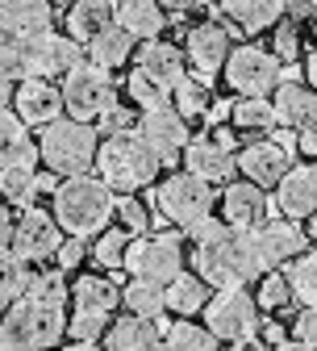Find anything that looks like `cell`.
<instances>
[{"label":"cell","instance_id":"1","mask_svg":"<svg viewBox=\"0 0 317 351\" xmlns=\"http://www.w3.org/2000/svg\"><path fill=\"white\" fill-rule=\"evenodd\" d=\"M192 268L213 289L251 285V280H259L267 272L251 230H238L230 222H213V217H205V222L192 230Z\"/></svg>","mask_w":317,"mask_h":351},{"label":"cell","instance_id":"2","mask_svg":"<svg viewBox=\"0 0 317 351\" xmlns=\"http://www.w3.org/2000/svg\"><path fill=\"white\" fill-rule=\"evenodd\" d=\"M117 209V197L113 189L101 180V176H63V184L55 189V205L51 213L59 217L63 234H79V239H92L109 226V217Z\"/></svg>","mask_w":317,"mask_h":351},{"label":"cell","instance_id":"3","mask_svg":"<svg viewBox=\"0 0 317 351\" xmlns=\"http://www.w3.org/2000/svg\"><path fill=\"white\" fill-rule=\"evenodd\" d=\"M159 167H163L159 151L138 134V130L105 134V143L97 151V176L113 193H142L147 184H155Z\"/></svg>","mask_w":317,"mask_h":351},{"label":"cell","instance_id":"4","mask_svg":"<svg viewBox=\"0 0 317 351\" xmlns=\"http://www.w3.org/2000/svg\"><path fill=\"white\" fill-rule=\"evenodd\" d=\"M97 151H101V134L92 121L59 117L51 125H42L38 155L47 163V171H55V176H79L88 167H97Z\"/></svg>","mask_w":317,"mask_h":351},{"label":"cell","instance_id":"5","mask_svg":"<svg viewBox=\"0 0 317 351\" xmlns=\"http://www.w3.org/2000/svg\"><path fill=\"white\" fill-rule=\"evenodd\" d=\"M5 330H9V347H55L67 335V314H63V301H47L38 293L17 297L9 310H5Z\"/></svg>","mask_w":317,"mask_h":351},{"label":"cell","instance_id":"6","mask_svg":"<svg viewBox=\"0 0 317 351\" xmlns=\"http://www.w3.org/2000/svg\"><path fill=\"white\" fill-rule=\"evenodd\" d=\"M263 310L246 285H221L205 305V326L217 335V343H251L259 335Z\"/></svg>","mask_w":317,"mask_h":351},{"label":"cell","instance_id":"7","mask_svg":"<svg viewBox=\"0 0 317 351\" xmlns=\"http://www.w3.org/2000/svg\"><path fill=\"white\" fill-rule=\"evenodd\" d=\"M155 201H159V213L167 217L175 230H188L192 234L205 217L213 213V184L184 167V171H171L167 180L155 189Z\"/></svg>","mask_w":317,"mask_h":351},{"label":"cell","instance_id":"8","mask_svg":"<svg viewBox=\"0 0 317 351\" xmlns=\"http://www.w3.org/2000/svg\"><path fill=\"white\" fill-rule=\"evenodd\" d=\"M221 80L234 97H271L280 84V55L267 47H255V42L234 47L221 67Z\"/></svg>","mask_w":317,"mask_h":351},{"label":"cell","instance_id":"9","mask_svg":"<svg viewBox=\"0 0 317 351\" xmlns=\"http://www.w3.org/2000/svg\"><path fill=\"white\" fill-rule=\"evenodd\" d=\"M63 105H67V117H79V121H97L109 105H117V88H113V71H105L101 63H75L67 75H63Z\"/></svg>","mask_w":317,"mask_h":351},{"label":"cell","instance_id":"10","mask_svg":"<svg viewBox=\"0 0 317 351\" xmlns=\"http://www.w3.org/2000/svg\"><path fill=\"white\" fill-rule=\"evenodd\" d=\"M125 272L167 285L175 272H184V243H179V234H138V239H129Z\"/></svg>","mask_w":317,"mask_h":351},{"label":"cell","instance_id":"11","mask_svg":"<svg viewBox=\"0 0 317 351\" xmlns=\"http://www.w3.org/2000/svg\"><path fill=\"white\" fill-rule=\"evenodd\" d=\"M63 243V226H59V217L47 213V209H29L17 217V226H13V255L25 259V263H42V259H55Z\"/></svg>","mask_w":317,"mask_h":351},{"label":"cell","instance_id":"12","mask_svg":"<svg viewBox=\"0 0 317 351\" xmlns=\"http://www.w3.org/2000/svg\"><path fill=\"white\" fill-rule=\"evenodd\" d=\"M138 134H142V138L159 151V159H175V155H184V147L192 143L188 117L179 113L171 101H167V105H155V109H142Z\"/></svg>","mask_w":317,"mask_h":351},{"label":"cell","instance_id":"13","mask_svg":"<svg viewBox=\"0 0 317 351\" xmlns=\"http://www.w3.org/2000/svg\"><path fill=\"white\" fill-rule=\"evenodd\" d=\"M13 109L25 125H51L67 113L63 105V88L51 84L47 75H29V80H17V93H13Z\"/></svg>","mask_w":317,"mask_h":351},{"label":"cell","instance_id":"14","mask_svg":"<svg viewBox=\"0 0 317 351\" xmlns=\"http://www.w3.org/2000/svg\"><path fill=\"white\" fill-rule=\"evenodd\" d=\"M230 51H234L230 47V34H225V25H217V21H201L184 38V59H188V67L196 75H209V80L225 67Z\"/></svg>","mask_w":317,"mask_h":351},{"label":"cell","instance_id":"15","mask_svg":"<svg viewBox=\"0 0 317 351\" xmlns=\"http://www.w3.org/2000/svg\"><path fill=\"white\" fill-rule=\"evenodd\" d=\"M255 247H259V259L263 268H280V263H292L301 251H305V230L292 222V217H271V222H259L251 230Z\"/></svg>","mask_w":317,"mask_h":351},{"label":"cell","instance_id":"16","mask_svg":"<svg viewBox=\"0 0 317 351\" xmlns=\"http://www.w3.org/2000/svg\"><path fill=\"white\" fill-rule=\"evenodd\" d=\"M292 167V151L276 138H255L238 151V171L246 180L263 184V189H276L284 180V171Z\"/></svg>","mask_w":317,"mask_h":351},{"label":"cell","instance_id":"17","mask_svg":"<svg viewBox=\"0 0 317 351\" xmlns=\"http://www.w3.org/2000/svg\"><path fill=\"white\" fill-rule=\"evenodd\" d=\"M276 209L292 222H305V217L317 209V163H292L284 171V180L276 184Z\"/></svg>","mask_w":317,"mask_h":351},{"label":"cell","instance_id":"18","mask_svg":"<svg viewBox=\"0 0 317 351\" xmlns=\"http://www.w3.org/2000/svg\"><path fill=\"white\" fill-rule=\"evenodd\" d=\"M179 159H184V167L192 176H201V180H209V184H230L234 171H238V155L221 138H192Z\"/></svg>","mask_w":317,"mask_h":351},{"label":"cell","instance_id":"19","mask_svg":"<svg viewBox=\"0 0 317 351\" xmlns=\"http://www.w3.org/2000/svg\"><path fill=\"white\" fill-rule=\"evenodd\" d=\"M221 222H230L238 230H255L259 222H267L263 184L246 180V176H242L238 184H225V193H221Z\"/></svg>","mask_w":317,"mask_h":351},{"label":"cell","instance_id":"20","mask_svg":"<svg viewBox=\"0 0 317 351\" xmlns=\"http://www.w3.org/2000/svg\"><path fill=\"white\" fill-rule=\"evenodd\" d=\"M138 67L142 75H151L159 88H167V93H175V84L184 80V67H188V59H184V51L175 47V42H163V38H151V42H142V51H138Z\"/></svg>","mask_w":317,"mask_h":351},{"label":"cell","instance_id":"21","mask_svg":"<svg viewBox=\"0 0 317 351\" xmlns=\"http://www.w3.org/2000/svg\"><path fill=\"white\" fill-rule=\"evenodd\" d=\"M79 42L71 38V34H55V29H47V34H38L34 38V75H47V80H63L75 63H79Z\"/></svg>","mask_w":317,"mask_h":351},{"label":"cell","instance_id":"22","mask_svg":"<svg viewBox=\"0 0 317 351\" xmlns=\"http://www.w3.org/2000/svg\"><path fill=\"white\" fill-rule=\"evenodd\" d=\"M221 13L242 34H267L288 17V0H221Z\"/></svg>","mask_w":317,"mask_h":351},{"label":"cell","instance_id":"23","mask_svg":"<svg viewBox=\"0 0 317 351\" xmlns=\"http://www.w3.org/2000/svg\"><path fill=\"white\" fill-rule=\"evenodd\" d=\"M276 125H305L309 117H317V88H309L305 80H280L276 84Z\"/></svg>","mask_w":317,"mask_h":351},{"label":"cell","instance_id":"24","mask_svg":"<svg viewBox=\"0 0 317 351\" xmlns=\"http://www.w3.org/2000/svg\"><path fill=\"white\" fill-rule=\"evenodd\" d=\"M105 343L113 351H151L163 343V330H159V318H142V314H129L117 318L109 330H105Z\"/></svg>","mask_w":317,"mask_h":351},{"label":"cell","instance_id":"25","mask_svg":"<svg viewBox=\"0 0 317 351\" xmlns=\"http://www.w3.org/2000/svg\"><path fill=\"white\" fill-rule=\"evenodd\" d=\"M71 301L75 310H92V314H113L121 305V289L109 272H88V276H75L71 285Z\"/></svg>","mask_w":317,"mask_h":351},{"label":"cell","instance_id":"26","mask_svg":"<svg viewBox=\"0 0 317 351\" xmlns=\"http://www.w3.org/2000/svg\"><path fill=\"white\" fill-rule=\"evenodd\" d=\"M209 280L192 268V272H175L171 280H167V310L175 314V318H192V314H201L205 305H209Z\"/></svg>","mask_w":317,"mask_h":351},{"label":"cell","instance_id":"27","mask_svg":"<svg viewBox=\"0 0 317 351\" xmlns=\"http://www.w3.org/2000/svg\"><path fill=\"white\" fill-rule=\"evenodd\" d=\"M63 21H67V34L75 42H92L101 29H109L117 21V5L113 0H75Z\"/></svg>","mask_w":317,"mask_h":351},{"label":"cell","instance_id":"28","mask_svg":"<svg viewBox=\"0 0 317 351\" xmlns=\"http://www.w3.org/2000/svg\"><path fill=\"white\" fill-rule=\"evenodd\" d=\"M117 25L129 29L138 42H151L167 25V9L159 0H117Z\"/></svg>","mask_w":317,"mask_h":351},{"label":"cell","instance_id":"29","mask_svg":"<svg viewBox=\"0 0 317 351\" xmlns=\"http://www.w3.org/2000/svg\"><path fill=\"white\" fill-rule=\"evenodd\" d=\"M134 42H138V38H134L129 29H121V25L113 21V25H109V29H101L92 42H84V51H88V59L101 63L105 71H117V67H125V63L134 59Z\"/></svg>","mask_w":317,"mask_h":351},{"label":"cell","instance_id":"30","mask_svg":"<svg viewBox=\"0 0 317 351\" xmlns=\"http://www.w3.org/2000/svg\"><path fill=\"white\" fill-rule=\"evenodd\" d=\"M51 21V0H5L0 5V25L9 34H47Z\"/></svg>","mask_w":317,"mask_h":351},{"label":"cell","instance_id":"31","mask_svg":"<svg viewBox=\"0 0 317 351\" xmlns=\"http://www.w3.org/2000/svg\"><path fill=\"white\" fill-rule=\"evenodd\" d=\"M38 147L29 143V125L17 117V109H0V167L5 163H38Z\"/></svg>","mask_w":317,"mask_h":351},{"label":"cell","instance_id":"32","mask_svg":"<svg viewBox=\"0 0 317 351\" xmlns=\"http://www.w3.org/2000/svg\"><path fill=\"white\" fill-rule=\"evenodd\" d=\"M121 305L142 318H163L167 314V285L147 280V276H129V285L121 289Z\"/></svg>","mask_w":317,"mask_h":351},{"label":"cell","instance_id":"33","mask_svg":"<svg viewBox=\"0 0 317 351\" xmlns=\"http://www.w3.org/2000/svg\"><path fill=\"white\" fill-rule=\"evenodd\" d=\"M34 38L38 34H0V75H9L13 84L34 75Z\"/></svg>","mask_w":317,"mask_h":351},{"label":"cell","instance_id":"34","mask_svg":"<svg viewBox=\"0 0 317 351\" xmlns=\"http://www.w3.org/2000/svg\"><path fill=\"white\" fill-rule=\"evenodd\" d=\"M230 125L238 134H267L276 125V105L267 97H238L230 105Z\"/></svg>","mask_w":317,"mask_h":351},{"label":"cell","instance_id":"35","mask_svg":"<svg viewBox=\"0 0 317 351\" xmlns=\"http://www.w3.org/2000/svg\"><path fill=\"white\" fill-rule=\"evenodd\" d=\"M0 197H5V205H29L38 197L34 163H5L0 167Z\"/></svg>","mask_w":317,"mask_h":351},{"label":"cell","instance_id":"36","mask_svg":"<svg viewBox=\"0 0 317 351\" xmlns=\"http://www.w3.org/2000/svg\"><path fill=\"white\" fill-rule=\"evenodd\" d=\"M255 301H259V310H263V314H280V310H288V305L296 301V293H292V280H288V272H276V268H267V272L259 276Z\"/></svg>","mask_w":317,"mask_h":351},{"label":"cell","instance_id":"37","mask_svg":"<svg viewBox=\"0 0 317 351\" xmlns=\"http://www.w3.org/2000/svg\"><path fill=\"white\" fill-rule=\"evenodd\" d=\"M29 268H25V259H17L13 251H0V314L9 310V305L17 297L29 293Z\"/></svg>","mask_w":317,"mask_h":351},{"label":"cell","instance_id":"38","mask_svg":"<svg viewBox=\"0 0 317 351\" xmlns=\"http://www.w3.org/2000/svg\"><path fill=\"white\" fill-rule=\"evenodd\" d=\"M163 347H175V351H213L217 347V335L209 326H196L188 318H179L163 330Z\"/></svg>","mask_w":317,"mask_h":351},{"label":"cell","instance_id":"39","mask_svg":"<svg viewBox=\"0 0 317 351\" xmlns=\"http://www.w3.org/2000/svg\"><path fill=\"white\" fill-rule=\"evenodd\" d=\"M171 105L192 121V117H205V113L213 109V93H209V84H201V80H188V75H184V80L175 84V93H171Z\"/></svg>","mask_w":317,"mask_h":351},{"label":"cell","instance_id":"40","mask_svg":"<svg viewBox=\"0 0 317 351\" xmlns=\"http://www.w3.org/2000/svg\"><path fill=\"white\" fill-rule=\"evenodd\" d=\"M288 280H292V293L305 305H317V251H301L288 263Z\"/></svg>","mask_w":317,"mask_h":351},{"label":"cell","instance_id":"41","mask_svg":"<svg viewBox=\"0 0 317 351\" xmlns=\"http://www.w3.org/2000/svg\"><path fill=\"white\" fill-rule=\"evenodd\" d=\"M125 247H129V230H125V226H121V230H101L97 243H92V259L101 263L105 272L125 268Z\"/></svg>","mask_w":317,"mask_h":351},{"label":"cell","instance_id":"42","mask_svg":"<svg viewBox=\"0 0 317 351\" xmlns=\"http://www.w3.org/2000/svg\"><path fill=\"white\" fill-rule=\"evenodd\" d=\"M125 93H129V101L138 105V109H155V105H167L171 101V93L167 88H159L151 75H142L138 67L129 71V80H125Z\"/></svg>","mask_w":317,"mask_h":351},{"label":"cell","instance_id":"43","mask_svg":"<svg viewBox=\"0 0 317 351\" xmlns=\"http://www.w3.org/2000/svg\"><path fill=\"white\" fill-rule=\"evenodd\" d=\"M105 330H109V314L75 310V314L67 318V335H71V343H97V339H105Z\"/></svg>","mask_w":317,"mask_h":351},{"label":"cell","instance_id":"44","mask_svg":"<svg viewBox=\"0 0 317 351\" xmlns=\"http://www.w3.org/2000/svg\"><path fill=\"white\" fill-rule=\"evenodd\" d=\"M113 213L121 217V226H125L129 234H147V226H151V213H147V205H142L138 197H134V193H121Z\"/></svg>","mask_w":317,"mask_h":351},{"label":"cell","instance_id":"45","mask_svg":"<svg viewBox=\"0 0 317 351\" xmlns=\"http://www.w3.org/2000/svg\"><path fill=\"white\" fill-rule=\"evenodd\" d=\"M288 339H292V343H301V347H317V305H305V310L292 318Z\"/></svg>","mask_w":317,"mask_h":351},{"label":"cell","instance_id":"46","mask_svg":"<svg viewBox=\"0 0 317 351\" xmlns=\"http://www.w3.org/2000/svg\"><path fill=\"white\" fill-rule=\"evenodd\" d=\"M29 293H38V297H47V301H67V297H71V289L63 285V276H59V272H47V276H34V280H29Z\"/></svg>","mask_w":317,"mask_h":351},{"label":"cell","instance_id":"47","mask_svg":"<svg viewBox=\"0 0 317 351\" xmlns=\"http://www.w3.org/2000/svg\"><path fill=\"white\" fill-rule=\"evenodd\" d=\"M84 255H88L84 239H79V234H67V239L59 243V251H55V263H59V268H79Z\"/></svg>","mask_w":317,"mask_h":351},{"label":"cell","instance_id":"48","mask_svg":"<svg viewBox=\"0 0 317 351\" xmlns=\"http://www.w3.org/2000/svg\"><path fill=\"white\" fill-rule=\"evenodd\" d=\"M296 151L309 163H317V117H309L305 125H296Z\"/></svg>","mask_w":317,"mask_h":351},{"label":"cell","instance_id":"49","mask_svg":"<svg viewBox=\"0 0 317 351\" xmlns=\"http://www.w3.org/2000/svg\"><path fill=\"white\" fill-rule=\"evenodd\" d=\"M101 130H105V134H121V130H134V113L109 105V109L101 113Z\"/></svg>","mask_w":317,"mask_h":351},{"label":"cell","instance_id":"50","mask_svg":"<svg viewBox=\"0 0 317 351\" xmlns=\"http://www.w3.org/2000/svg\"><path fill=\"white\" fill-rule=\"evenodd\" d=\"M276 55H280V63L284 59H296V25L292 21H280L276 25Z\"/></svg>","mask_w":317,"mask_h":351},{"label":"cell","instance_id":"51","mask_svg":"<svg viewBox=\"0 0 317 351\" xmlns=\"http://www.w3.org/2000/svg\"><path fill=\"white\" fill-rule=\"evenodd\" d=\"M9 209H13V205H0V251L13 247V226H17V222H13Z\"/></svg>","mask_w":317,"mask_h":351},{"label":"cell","instance_id":"52","mask_svg":"<svg viewBox=\"0 0 317 351\" xmlns=\"http://www.w3.org/2000/svg\"><path fill=\"white\" fill-rule=\"evenodd\" d=\"M301 71H305V84L317 88V51H309V55L301 59Z\"/></svg>","mask_w":317,"mask_h":351},{"label":"cell","instance_id":"53","mask_svg":"<svg viewBox=\"0 0 317 351\" xmlns=\"http://www.w3.org/2000/svg\"><path fill=\"white\" fill-rule=\"evenodd\" d=\"M159 5L167 13H192V9H201V0H159Z\"/></svg>","mask_w":317,"mask_h":351},{"label":"cell","instance_id":"54","mask_svg":"<svg viewBox=\"0 0 317 351\" xmlns=\"http://www.w3.org/2000/svg\"><path fill=\"white\" fill-rule=\"evenodd\" d=\"M13 93H17V88H13V80H9V75H0V109H9Z\"/></svg>","mask_w":317,"mask_h":351},{"label":"cell","instance_id":"55","mask_svg":"<svg viewBox=\"0 0 317 351\" xmlns=\"http://www.w3.org/2000/svg\"><path fill=\"white\" fill-rule=\"evenodd\" d=\"M305 234H309V239H317V209L305 217Z\"/></svg>","mask_w":317,"mask_h":351},{"label":"cell","instance_id":"56","mask_svg":"<svg viewBox=\"0 0 317 351\" xmlns=\"http://www.w3.org/2000/svg\"><path fill=\"white\" fill-rule=\"evenodd\" d=\"M0 347H9V330H5V318H0Z\"/></svg>","mask_w":317,"mask_h":351},{"label":"cell","instance_id":"57","mask_svg":"<svg viewBox=\"0 0 317 351\" xmlns=\"http://www.w3.org/2000/svg\"><path fill=\"white\" fill-rule=\"evenodd\" d=\"M313 47H317V9H313Z\"/></svg>","mask_w":317,"mask_h":351},{"label":"cell","instance_id":"58","mask_svg":"<svg viewBox=\"0 0 317 351\" xmlns=\"http://www.w3.org/2000/svg\"><path fill=\"white\" fill-rule=\"evenodd\" d=\"M309 5H313V9H317V0H309Z\"/></svg>","mask_w":317,"mask_h":351},{"label":"cell","instance_id":"59","mask_svg":"<svg viewBox=\"0 0 317 351\" xmlns=\"http://www.w3.org/2000/svg\"><path fill=\"white\" fill-rule=\"evenodd\" d=\"M0 34H5V25H0Z\"/></svg>","mask_w":317,"mask_h":351},{"label":"cell","instance_id":"60","mask_svg":"<svg viewBox=\"0 0 317 351\" xmlns=\"http://www.w3.org/2000/svg\"><path fill=\"white\" fill-rule=\"evenodd\" d=\"M0 5H5V0H0Z\"/></svg>","mask_w":317,"mask_h":351}]
</instances>
